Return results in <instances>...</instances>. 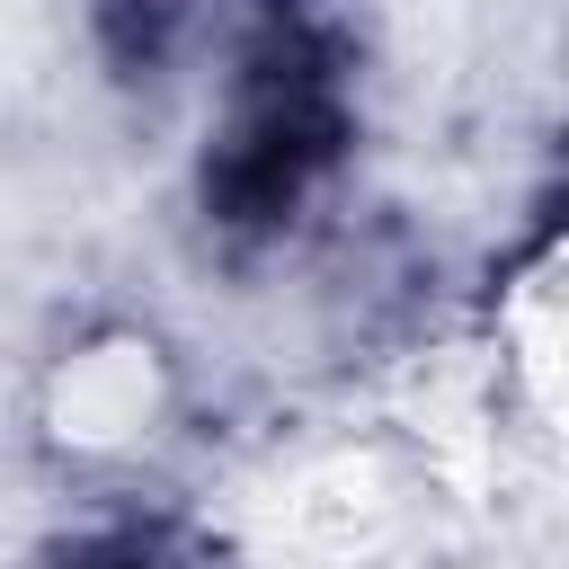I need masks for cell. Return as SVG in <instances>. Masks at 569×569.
<instances>
[{"label":"cell","mask_w":569,"mask_h":569,"mask_svg":"<svg viewBox=\"0 0 569 569\" xmlns=\"http://www.w3.org/2000/svg\"><path fill=\"white\" fill-rule=\"evenodd\" d=\"M347 53L302 0L222 9V116L204 142V213L231 240H276L347 160Z\"/></svg>","instance_id":"6da1fadb"},{"label":"cell","mask_w":569,"mask_h":569,"mask_svg":"<svg viewBox=\"0 0 569 569\" xmlns=\"http://www.w3.org/2000/svg\"><path fill=\"white\" fill-rule=\"evenodd\" d=\"M222 9L231 0H89V27H98V53L124 80H169L222 27Z\"/></svg>","instance_id":"7a4b0ae2"},{"label":"cell","mask_w":569,"mask_h":569,"mask_svg":"<svg viewBox=\"0 0 569 569\" xmlns=\"http://www.w3.org/2000/svg\"><path fill=\"white\" fill-rule=\"evenodd\" d=\"M44 569H222V551H213V533H196L187 516H98V525H80L71 542H53L44 551Z\"/></svg>","instance_id":"3957f363"}]
</instances>
